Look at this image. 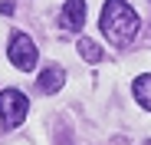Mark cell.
Instances as JSON below:
<instances>
[{"instance_id": "obj_8", "label": "cell", "mask_w": 151, "mask_h": 145, "mask_svg": "<svg viewBox=\"0 0 151 145\" xmlns=\"http://www.w3.org/2000/svg\"><path fill=\"white\" fill-rule=\"evenodd\" d=\"M13 7H17L13 0H7V4H0V13H7V17H10V13H13Z\"/></svg>"}, {"instance_id": "obj_4", "label": "cell", "mask_w": 151, "mask_h": 145, "mask_svg": "<svg viewBox=\"0 0 151 145\" xmlns=\"http://www.w3.org/2000/svg\"><path fill=\"white\" fill-rule=\"evenodd\" d=\"M63 30H82L86 27V0H66L63 4V17H59Z\"/></svg>"}, {"instance_id": "obj_5", "label": "cell", "mask_w": 151, "mask_h": 145, "mask_svg": "<svg viewBox=\"0 0 151 145\" xmlns=\"http://www.w3.org/2000/svg\"><path fill=\"white\" fill-rule=\"evenodd\" d=\"M63 83H66V72H63L59 66H46V69L40 72V79H36V92H43V96L59 92Z\"/></svg>"}, {"instance_id": "obj_6", "label": "cell", "mask_w": 151, "mask_h": 145, "mask_svg": "<svg viewBox=\"0 0 151 145\" xmlns=\"http://www.w3.org/2000/svg\"><path fill=\"white\" fill-rule=\"evenodd\" d=\"M132 92H135L138 106L151 112V72H141V76L135 79V86H132Z\"/></svg>"}, {"instance_id": "obj_9", "label": "cell", "mask_w": 151, "mask_h": 145, "mask_svg": "<svg viewBox=\"0 0 151 145\" xmlns=\"http://www.w3.org/2000/svg\"><path fill=\"white\" fill-rule=\"evenodd\" d=\"M148 145H151V142H148Z\"/></svg>"}, {"instance_id": "obj_7", "label": "cell", "mask_w": 151, "mask_h": 145, "mask_svg": "<svg viewBox=\"0 0 151 145\" xmlns=\"http://www.w3.org/2000/svg\"><path fill=\"white\" fill-rule=\"evenodd\" d=\"M79 53H82L89 63H102V46H95V43H92V40H86V36L79 40Z\"/></svg>"}, {"instance_id": "obj_1", "label": "cell", "mask_w": 151, "mask_h": 145, "mask_svg": "<svg viewBox=\"0 0 151 145\" xmlns=\"http://www.w3.org/2000/svg\"><path fill=\"white\" fill-rule=\"evenodd\" d=\"M99 27L109 36L112 46H128L138 30H141V17L135 13V7H128L125 0H105L102 4V17H99Z\"/></svg>"}, {"instance_id": "obj_2", "label": "cell", "mask_w": 151, "mask_h": 145, "mask_svg": "<svg viewBox=\"0 0 151 145\" xmlns=\"http://www.w3.org/2000/svg\"><path fill=\"white\" fill-rule=\"evenodd\" d=\"M30 112V99L20 89H0V125L4 129H17Z\"/></svg>"}, {"instance_id": "obj_3", "label": "cell", "mask_w": 151, "mask_h": 145, "mask_svg": "<svg viewBox=\"0 0 151 145\" xmlns=\"http://www.w3.org/2000/svg\"><path fill=\"white\" fill-rule=\"evenodd\" d=\"M7 59H10L17 69L30 72V69L36 66V59H40V50H36V43H33L27 33H13L10 43H7Z\"/></svg>"}]
</instances>
